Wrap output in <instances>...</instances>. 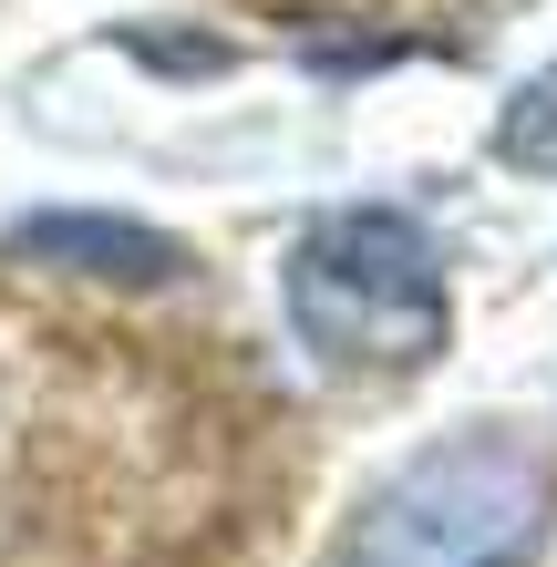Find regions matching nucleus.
<instances>
[{"mask_svg": "<svg viewBox=\"0 0 557 567\" xmlns=\"http://www.w3.org/2000/svg\"><path fill=\"white\" fill-rule=\"evenodd\" d=\"M557 464L506 423H465L351 506L341 567H537Z\"/></svg>", "mask_w": 557, "mask_h": 567, "instance_id": "obj_1", "label": "nucleus"}, {"mask_svg": "<svg viewBox=\"0 0 557 567\" xmlns=\"http://www.w3.org/2000/svg\"><path fill=\"white\" fill-rule=\"evenodd\" d=\"M289 330L331 372H423L454 330L444 248L403 207H331L289 248Z\"/></svg>", "mask_w": 557, "mask_h": 567, "instance_id": "obj_2", "label": "nucleus"}, {"mask_svg": "<svg viewBox=\"0 0 557 567\" xmlns=\"http://www.w3.org/2000/svg\"><path fill=\"white\" fill-rule=\"evenodd\" d=\"M496 155H506V165H537V176L557 165V62H547V73H537L527 93H516V104H506V124H496Z\"/></svg>", "mask_w": 557, "mask_h": 567, "instance_id": "obj_4", "label": "nucleus"}, {"mask_svg": "<svg viewBox=\"0 0 557 567\" xmlns=\"http://www.w3.org/2000/svg\"><path fill=\"white\" fill-rule=\"evenodd\" d=\"M11 258L21 269H62V279H104V289L186 279V248L166 227H135V217H104V207H31L11 227Z\"/></svg>", "mask_w": 557, "mask_h": 567, "instance_id": "obj_3", "label": "nucleus"}]
</instances>
